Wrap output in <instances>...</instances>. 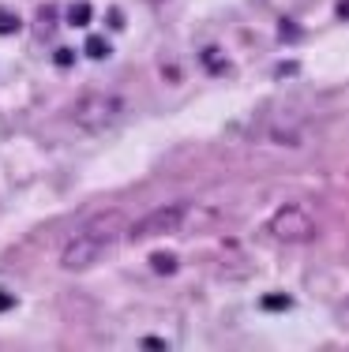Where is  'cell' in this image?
Segmentation results:
<instances>
[{
  "instance_id": "13",
  "label": "cell",
  "mask_w": 349,
  "mask_h": 352,
  "mask_svg": "<svg viewBox=\"0 0 349 352\" xmlns=\"http://www.w3.org/2000/svg\"><path fill=\"white\" fill-rule=\"evenodd\" d=\"M53 60H56V68H72V60H76V53H72V49H56V53H53Z\"/></svg>"
},
{
  "instance_id": "3",
  "label": "cell",
  "mask_w": 349,
  "mask_h": 352,
  "mask_svg": "<svg viewBox=\"0 0 349 352\" xmlns=\"http://www.w3.org/2000/svg\"><path fill=\"white\" fill-rule=\"evenodd\" d=\"M188 221V203H162L154 210H147L139 221L128 225V240L143 244L151 236H165V232H180V225Z\"/></svg>"
},
{
  "instance_id": "17",
  "label": "cell",
  "mask_w": 349,
  "mask_h": 352,
  "mask_svg": "<svg viewBox=\"0 0 349 352\" xmlns=\"http://www.w3.org/2000/svg\"><path fill=\"white\" fill-rule=\"evenodd\" d=\"M338 318H342V322L349 326V300H342V304H338Z\"/></svg>"
},
{
  "instance_id": "7",
  "label": "cell",
  "mask_w": 349,
  "mask_h": 352,
  "mask_svg": "<svg viewBox=\"0 0 349 352\" xmlns=\"http://www.w3.org/2000/svg\"><path fill=\"white\" fill-rule=\"evenodd\" d=\"M64 19H68V27H90V23H94V4H90V0H76Z\"/></svg>"
},
{
  "instance_id": "14",
  "label": "cell",
  "mask_w": 349,
  "mask_h": 352,
  "mask_svg": "<svg viewBox=\"0 0 349 352\" xmlns=\"http://www.w3.org/2000/svg\"><path fill=\"white\" fill-rule=\"evenodd\" d=\"M263 307H267V311H286L289 300L286 296H263Z\"/></svg>"
},
{
  "instance_id": "6",
  "label": "cell",
  "mask_w": 349,
  "mask_h": 352,
  "mask_svg": "<svg viewBox=\"0 0 349 352\" xmlns=\"http://www.w3.org/2000/svg\"><path fill=\"white\" fill-rule=\"evenodd\" d=\"M79 232H90V236H98V240H105V244H113L120 232H128V221H124L120 210H102V214L90 217V221L83 225Z\"/></svg>"
},
{
  "instance_id": "5",
  "label": "cell",
  "mask_w": 349,
  "mask_h": 352,
  "mask_svg": "<svg viewBox=\"0 0 349 352\" xmlns=\"http://www.w3.org/2000/svg\"><path fill=\"white\" fill-rule=\"evenodd\" d=\"M267 131H271L274 142H282V146H304V139H308L304 124L297 120V116H289V113H274L267 120Z\"/></svg>"
},
{
  "instance_id": "1",
  "label": "cell",
  "mask_w": 349,
  "mask_h": 352,
  "mask_svg": "<svg viewBox=\"0 0 349 352\" xmlns=\"http://www.w3.org/2000/svg\"><path fill=\"white\" fill-rule=\"evenodd\" d=\"M124 113V98L113 94V90H87L76 105H72V120L79 124L83 131H105L120 120Z\"/></svg>"
},
{
  "instance_id": "11",
  "label": "cell",
  "mask_w": 349,
  "mask_h": 352,
  "mask_svg": "<svg viewBox=\"0 0 349 352\" xmlns=\"http://www.w3.org/2000/svg\"><path fill=\"white\" fill-rule=\"evenodd\" d=\"M0 34H19V15L15 12H0Z\"/></svg>"
},
{
  "instance_id": "19",
  "label": "cell",
  "mask_w": 349,
  "mask_h": 352,
  "mask_svg": "<svg viewBox=\"0 0 349 352\" xmlns=\"http://www.w3.org/2000/svg\"><path fill=\"white\" fill-rule=\"evenodd\" d=\"M338 15H342V19H349V0H342V4H338Z\"/></svg>"
},
{
  "instance_id": "9",
  "label": "cell",
  "mask_w": 349,
  "mask_h": 352,
  "mask_svg": "<svg viewBox=\"0 0 349 352\" xmlns=\"http://www.w3.org/2000/svg\"><path fill=\"white\" fill-rule=\"evenodd\" d=\"M151 270L162 274V278H169V274L180 270V258L173 255V251H154V255H151Z\"/></svg>"
},
{
  "instance_id": "18",
  "label": "cell",
  "mask_w": 349,
  "mask_h": 352,
  "mask_svg": "<svg viewBox=\"0 0 349 352\" xmlns=\"http://www.w3.org/2000/svg\"><path fill=\"white\" fill-rule=\"evenodd\" d=\"M8 307H15V300L8 296V292H0V311H8Z\"/></svg>"
},
{
  "instance_id": "10",
  "label": "cell",
  "mask_w": 349,
  "mask_h": 352,
  "mask_svg": "<svg viewBox=\"0 0 349 352\" xmlns=\"http://www.w3.org/2000/svg\"><path fill=\"white\" fill-rule=\"evenodd\" d=\"M83 53H87L90 60H105V56H109V41H105L102 34H90L87 45H83Z\"/></svg>"
},
{
  "instance_id": "2",
  "label": "cell",
  "mask_w": 349,
  "mask_h": 352,
  "mask_svg": "<svg viewBox=\"0 0 349 352\" xmlns=\"http://www.w3.org/2000/svg\"><path fill=\"white\" fill-rule=\"evenodd\" d=\"M267 232L278 244H312L315 236H319V221L304 210V206H297V203H286V206H278V210L271 214V221H267Z\"/></svg>"
},
{
  "instance_id": "8",
  "label": "cell",
  "mask_w": 349,
  "mask_h": 352,
  "mask_svg": "<svg viewBox=\"0 0 349 352\" xmlns=\"http://www.w3.org/2000/svg\"><path fill=\"white\" fill-rule=\"evenodd\" d=\"M56 19H61V12H56V4H45L38 12V19H34V34L38 38H49L56 30Z\"/></svg>"
},
{
  "instance_id": "4",
  "label": "cell",
  "mask_w": 349,
  "mask_h": 352,
  "mask_svg": "<svg viewBox=\"0 0 349 352\" xmlns=\"http://www.w3.org/2000/svg\"><path fill=\"white\" fill-rule=\"evenodd\" d=\"M105 248H109L105 240L90 236V232H76V236H68V244L61 248L56 263H61V270H68V274H83V270H90L94 263H102Z\"/></svg>"
},
{
  "instance_id": "16",
  "label": "cell",
  "mask_w": 349,
  "mask_h": 352,
  "mask_svg": "<svg viewBox=\"0 0 349 352\" xmlns=\"http://www.w3.org/2000/svg\"><path fill=\"white\" fill-rule=\"evenodd\" d=\"M139 345H143V349H165V341L162 338H143Z\"/></svg>"
},
{
  "instance_id": "12",
  "label": "cell",
  "mask_w": 349,
  "mask_h": 352,
  "mask_svg": "<svg viewBox=\"0 0 349 352\" xmlns=\"http://www.w3.org/2000/svg\"><path fill=\"white\" fill-rule=\"evenodd\" d=\"M203 68L207 72H226V60H222V56H218V49H203Z\"/></svg>"
},
{
  "instance_id": "15",
  "label": "cell",
  "mask_w": 349,
  "mask_h": 352,
  "mask_svg": "<svg viewBox=\"0 0 349 352\" xmlns=\"http://www.w3.org/2000/svg\"><path fill=\"white\" fill-rule=\"evenodd\" d=\"M105 27H109V30H120V27H124V12H120V8H109V15H105Z\"/></svg>"
}]
</instances>
